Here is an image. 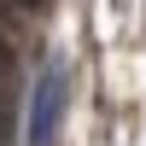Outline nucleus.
Returning a JSON list of instances; mask_svg holds the SVG:
<instances>
[{"label":"nucleus","instance_id":"2","mask_svg":"<svg viewBox=\"0 0 146 146\" xmlns=\"http://www.w3.org/2000/svg\"><path fill=\"white\" fill-rule=\"evenodd\" d=\"M12 70H18V53H12V41H6V35H0V82H6Z\"/></svg>","mask_w":146,"mask_h":146},{"label":"nucleus","instance_id":"4","mask_svg":"<svg viewBox=\"0 0 146 146\" xmlns=\"http://www.w3.org/2000/svg\"><path fill=\"white\" fill-rule=\"evenodd\" d=\"M0 146H6V111H0Z\"/></svg>","mask_w":146,"mask_h":146},{"label":"nucleus","instance_id":"1","mask_svg":"<svg viewBox=\"0 0 146 146\" xmlns=\"http://www.w3.org/2000/svg\"><path fill=\"white\" fill-rule=\"evenodd\" d=\"M64 100H70V76L64 64H47L41 82L29 94V123H23V146H58V123H64Z\"/></svg>","mask_w":146,"mask_h":146},{"label":"nucleus","instance_id":"3","mask_svg":"<svg viewBox=\"0 0 146 146\" xmlns=\"http://www.w3.org/2000/svg\"><path fill=\"white\" fill-rule=\"evenodd\" d=\"M6 6H18V12H35V6H47V0H6Z\"/></svg>","mask_w":146,"mask_h":146}]
</instances>
